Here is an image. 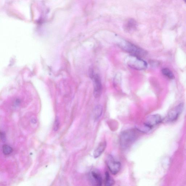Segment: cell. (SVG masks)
I'll list each match as a JSON object with an SVG mask.
<instances>
[{
    "mask_svg": "<svg viewBox=\"0 0 186 186\" xmlns=\"http://www.w3.org/2000/svg\"><path fill=\"white\" fill-rule=\"evenodd\" d=\"M137 137V132L134 129H128L122 132L120 137V143L122 148H128L135 141Z\"/></svg>",
    "mask_w": 186,
    "mask_h": 186,
    "instance_id": "1",
    "label": "cell"
},
{
    "mask_svg": "<svg viewBox=\"0 0 186 186\" xmlns=\"http://www.w3.org/2000/svg\"><path fill=\"white\" fill-rule=\"evenodd\" d=\"M119 46L124 50L131 53V55L140 57L144 56L147 54L146 52L144 49L129 42L124 41L121 42Z\"/></svg>",
    "mask_w": 186,
    "mask_h": 186,
    "instance_id": "2",
    "label": "cell"
},
{
    "mask_svg": "<svg viewBox=\"0 0 186 186\" xmlns=\"http://www.w3.org/2000/svg\"><path fill=\"white\" fill-rule=\"evenodd\" d=\"M126 64L132 68L137 70H143L146 69L147 63L140 57L136 56L130 55L126 60Z\"/></svg>",
    "mask_w": 186,
    "mask_h": 186,
    "instance_id": "3",
    "label": "cell"
},
{
    "mask_svg": "<svg viewBox=\"0 0 186 186\" xmlns=\"http://www.w3.org/2000/svg\"><path fill=\"white\" fill-rule=\"evenodd\" d=\"M106 163L109 170L112 174L116 175L120 171L121 164L120 162L115 160L112 155L107 157Z\"/></svg>",
    "mask_w": 186,
    "mask_h": 186,
    "instance_id": "4",
    "label": "cell"
},
{
    "mask_svg": "<svg viewBox=\"0 0 186 186\" xmlns=\"http://www.w3.org/2000/svg\"><path fill=\"white\" fill-rule=\"evenodd\" d=\"M183 103L179 104L169 112L166 117V120L168 122H171L177 120L183 112Z\"/></svg>",
    "mask_w": 186,
    "mask_h": 186,
    "instance_id": "5",
    "label": "cell"
},
{
    "mask_svg": "<svg viewBox=\"0 0 186 186\" xmlns=\"http://www.w3.org/2000/svg\"><path fill=\"white\" fill-rule=\"evenodd\" d=\"M91 77L93 81L94 96L95 98H98L100 96L102 90L100 77L96 74L93 75Z\"/></svg>",
    "mask_w": 186,
    "mask_h": 186,
    "instance_id": "6",
    "label": "cell"
},
{
    "mask_svg": "<svg viewBox=\"0 0 186 186\" xmlns=\"http://www.w3.org/2000/svg\"><path fill=\"white\" fill-rule=\"evenodd\" d=\"M162 119L160 115L155 114L147 117L144 124L151 130L155 126L162 122Z\"/></svg>",
    "mask_w": 186,
    "mask_h": 186,
    "instance_id": "7",
    "label": "cell"
},
{
    "mask_svg": "<svg viewBox=\"0 0 186 186\" xmlns=\"http://www.w3.org/2000/svg\"><path fill=\"white\" fill-rule=\"evenodd\" d=\"M90 181L93 185L100 186L102 185L103 179L99 173L95 170L92 171L89 175Z\"/></svg>",
    "mask_w": 186,
    "mask_h": 186,
    "instance_id": "8",
    "label": "cell"
},
{
    "mask_svg": "<svg viewBox=\"0 0 186 186\" xmlns=\"http://www.w3.org/2000/svg\"><path fill=\"white\" fill-rule=\"evenodd\" d=\"M107 143L104 141L101 143L97 147L93 153V156L95 159L98 158L100 156L106 148Z\"/></svg>",
    "mask_w": 186,
    "mask_h": 186,
    "instance_id": "9",
    "label": "cell"
},
{
    "mask_svg": "<svg viewBox=\"0 0 186 186\" xmlns=\"http://www.w3.org/2000/svg\"><path fill=\"white\" fill-rule=\"evenodd\" d=\"M115 181L111 177L108 172H105L104 185L106 186H111L114 185Z\"/></svg>",
    "mask_w": 186,
    "mask_h": 186,
    "instance_id": "10",
    "label": "cell"
},
{
    "mask_svg": "<svg viewBox=\"0 0 186 186\" xmlns=\"http://www.w3.org/2000/svg\"><path fill=\"white\" fill-rule=\"evenodd\" d=\"M103 108L100 105H98L95 107L93 111V115L95 119L97 120L100 117L102 114Z\"/></svg>",
    "mask_w": 186,
    "mask_h": 186,
    "instance_id": "11",
    "label": "cell"
},
{
    "mask_svg": "<svg viewBox=\"0 0 186 186\" xmlns=\"http://www.w3.org/2000/svg\"><path fill=\"white\" fill-rule=\"evenodd\" d=\"M162 72L165 76L170 78V79H173L174 78L173 74L169 69L167 68L163 69L162 70Z\"/></svg>",
    "mask_w": 186,
    "mask_h": 186,
    "instance_id": "12",
    "label": "cell"
},
{
    "mask_svg": "<svg viewBox=\"0 0 186 186\" xmlns=\"http://www.w3.org/2000/svg\"><path fill=\"white\" fill-rule=\"evenodd\" d=\"M3 152L5 155H9L13 152L12 148L7 145H4L2 147Z\"/></svg>",
    "mask_w": 186,
    "mask_h": 186,
    "instance_id": "13",
    "label": "cell"
},
{
    "mask_svg": "<svg viewBox=\"0 0 186 186\" xmlns=\"http://www.w3.org/2000/svg\"><path fill=\"white\" fill-rule=\"evenodd\" d=\"M1 139L2 140L4 141L5 140V134L3 132H1Z\"/></svg>",
    "mask_w": 186,
    "mask_h": 186,
    "instance_id": "14",
    "label": "cell"
},
{
    "mask_svg": "<svg viewBox=\"0 0 186 186\" xmlns=\"http://www.w3.org/2000/svg\"><path fill=\"white\" fill-rule=\"evenodd\" d=\"M55 125L54 127V129L55 131H57V130L58 129L59 127V122L58 120H56L55 122Z\"/></svg>",
    "mask_w": 186,
    "mask_h": 186,
    "instance_id": "15",
    "label": "cell"
},
{
    "mask_svg": "<svg viewBox=\"0 0 186 186\" xmlns=\"http://www.w3.org/2000/svg\"><path fill=\"white\" fill-rule=\"evenodd\" d=\"M184 1L185 2V3H186V0H184Z\"/></svg>",
    "mask_w": 186,
    "mask_h": 186,
    "instance_id": "16",
    "label": "cell"
}]
</instances>
